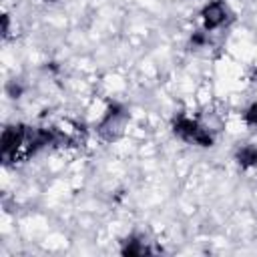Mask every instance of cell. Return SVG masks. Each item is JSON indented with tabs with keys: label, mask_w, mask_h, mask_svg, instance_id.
I'll return each instance as SVG.
<instances>
[{
	"label": "cell",
	"mask_w": 257,
	"mask_h": 257,
	"mask_svg": "<svg viewBox=\"0 0 257 257\" xmlns=\"http://www.w3.org/2000/svg\"><path fill=\"white\" fill-rule=\"evenodd\" d=\"M128 122H131V110L122 102H110L96 124V133L104 143H116L124 137Z\"/></svg>",
	"instance_id": "1"
},
{
	"label": "cell",
	"mask_w": 257,
	"mask_h": 257,
	"mask_svg": "<svg viewBox=\"0 0 257 257\" xmlns=\"http://www.w3.org/2000/svg\"><path fill=\"white\" fill-rule=\"evenodd\" d=\"M171 131L177 139H181L183 143L187 145H195V147H201V149H209L215 145V135L213 131L199 122L197 118H191V116H177L171 124Z\"/></svg>",
	"instance_id": "2"
},
{
	"label": "cell",
	"mask_w": 257,
	"mask_h": 257,
	"mask_svg": "<svg viewBox=\"0 0 257 257\" xmlns=\"http://www.w3.org/2000/svg\"><path fill=\"white\" fill-rule=\"evenodd\" d=\"M28 131H30V126L22 124V122L8 124L2 131V161L6 165L8 163H16V159H24Z\"/></svg>",
	"instance_id": "3"
},
{
	"label": "cell",
	"mask_w": 257,
	"mask_h": 257,
	"mask_svg": "<svg viewBox=\"0 0 257 257\" xmlns=\"http://www.w3.org/2000/svg\"><path fill=\"white\" fill-rule=\"evenodd\" d=\"M199 18H201L203 30L205 32H213V30H219V28L227 26L233 20V12H231V8H229V4L225 0H209L201 8Z\"/></svg>",
	"instance_id": "4"
},
{
	"label": "cell",
	"mask_w": 257,
	"mask_h": 257,
	"mask_svg": "<svg viewBox=\"0 0 257 257\" xmlns=\"http://www.w3.org/2000/svg\"><path fill=\"white\" fill-rule=\"evenodd\" d=\"M120 253L126 255V257H141V255H147V253H153V249L149 247L147 239L141 237V235H131L122 241V247H120Z\"/></svg>",
	"instance_id": "5"
},
{
	"label": "cell",
	"mask_w": 257,
	"mask_h": 257,
	"mask_svg": "<svg viewBox=\"0 0 257 257\" xmlns=\"http://www.w3.org/2000/svg\"><path fill=\"white\" fill-rule=\"evenodd\" d=\"M235 161L241 169H255L257 167V145L239 147L235 153Z\"/></svg>",
	"instance_id": "6"
},
{
	"label": "cell",
	"mask_w": 257,
	"mask_h": 257,
	"mask_svg": "<svg viewBox=\"0 0 257 257\" xmlns=\"http://www.w3.org/2000/svg\"><path fill=\"white\" fill-rule=\"evenodd\" d=\"M243 122H245L249 128L257 131V102H251V104L243 110Z\"/></svg>",
	"instance_id": "7"
}]
</instances>
